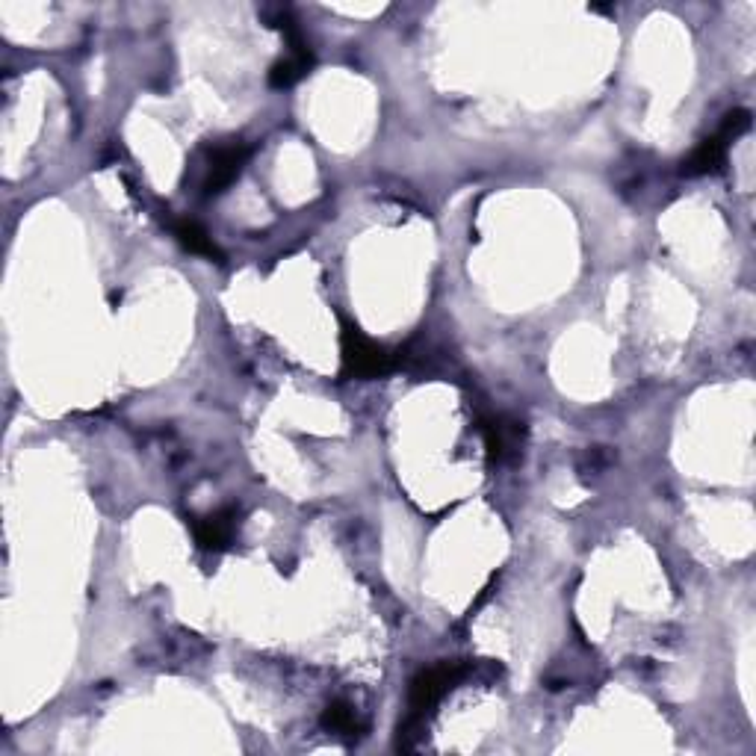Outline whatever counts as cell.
<instances>
[{
	"instance_id": "cell-1",
	"label": "cell",
	"mask_w": 756,
	"mask_h": 756,
	"mask_svg": "<svg viewBox=\"0 0 756 756\" xmlns=\"http://www.w3.org/2000/svg\"><path fill=\"white\" fill-rule=\"evenodd\" d=\"M340 349H343V370L352 378H381L399 367V358L370 340L358 325H343L340 334Z\"/></svg>"
},
{
	"instance_id": "cell-2",
	"label": "cell",
	"mask_w": 756,
	"mask_h": 756,
	"mask_svg": "<svg viewBox=\"0 0 756 756\" xmlns=\"http://www.w3.org/2000/svg\"><path fill=\"white\" fill-rule=\"evenodd\" d=\"M467 674V665L461 662H441L432 668H423L414 680H411V692H408V706L414 718H423L443 694L449 692L461 677Z\"/></svg>"
},
{
	"instance_id": "cell-3",
	"label": "cell",
	"mask_w": 756,
	"mask_h": 756,
	"mask_svg": "<svg viewBox=\"0 0 756 756\" xmlns=\"http://www.w3.org/2000/svg\"><path fill=\"white\" fill-rule=\"evenodd\" d=\"M249 160V145L243 139H231L225 145H216L210 151L207 160V178H204V192L207 195H219L222 189L234 184V178L240 175L243 163Z\"/></svg>"
},
{
	"instance_id": "cell-4",
	"label": "cell",
	"mask_w": 756,
	"mask_h": 756,
	"mask_svg": "<svg viewBox=\"0 0 756 756\" xmlns=\"http://www.w3.org/2000/svg\"><path fill=\"white\" fill-rule=\"evenodd\" d=\"M192 535L201 550H210V553L228 550L237 538V511L222 508L207 517H192Z\"/></svg>"
},
{
	"instance_id": "cell-5",
	"label": "cell",
	"mask_w": 756,
	"mask_h": 756,
	"mask_svg": "<svg viewBox=\"0 0 756 756\" xmlns=\"http://www.w3.org/2000/svg\"><path fill=\"white\" fill-rule=\"evenodd\" d=\"M727 148H730V142L721 133L703 139L694 148L692 157L683 163V175H709V172H718L724 166V160H727Z\"/></svg>"
},
{
	"instance_id": "cell-6",
	"label": "cell",
	"mask_w": 756,
	"mask_h": 756,
	"mask_svg": "<svg viewBox=\"0 0 756 756\" xmlns=\"http://www.w3.org/2000/svg\"><path fill=\"white\" fill-rule=\"evenodd\" d=\"M172 231H175V237L181 240V246L192 254H201V257H213V260H219L222 252L216 249V243H213V237L195 222V219H175L172 222Z\"/></svg>"
},
{
	"instance_id": "cell-7",
	"label": "cell",
	"mask_w": 756,
	"mask_h": 756,
	"mask_svg": "<svg viewBox=\"0 0 756 756\" xmlns=\"http://www.w3.org/2000/svg\"><path fill=\"white\" fill-rule=\"evenodd\" d=\"M482 435H485L491 458H503L505 452L520 438V423H508L503 417H494V420H488L482 426Z\"/></svg>"
},
{
	"instance_id": "cell-8",
	"label": "cell",
	"mask_w": 756,
	"mask_h": 756,
	"mask_svg": "<svg viewBox=\"0 0 756 756\" xmlns=\"http://www.w3.org/2000/svg\"><path fill=\"white\" fill-rule=\"evenodd\" d=\"M322 727H325V730H331V733H343V736H349V733H358V730H361L355 709H352L349 703H343V700L328 703V709L322 712Z\"/></svg>"
},
{
	"instance_id": "cell-9",
	"label": "cell",
	"mask_w": 756,
	"mask_h": 756,
	"mask_svg": "<svg viewBox=\"0 0 756 756\" xmlns=\"http://www.w3.org/2000/svg\"><path fill=\"white\" fill-rule=\"evenodd\" d=\"M748 127H751V113H748V110H733V113L724 116V125H721L718 133H721L727 142H736Z\"/></svg>"
}]
</instances>
